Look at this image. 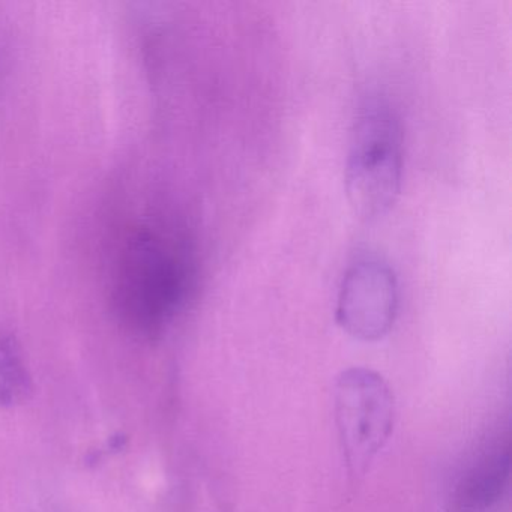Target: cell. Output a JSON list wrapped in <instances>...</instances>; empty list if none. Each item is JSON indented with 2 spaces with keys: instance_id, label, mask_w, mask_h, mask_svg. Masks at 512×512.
Instances as JSON below:
<instances>
[{
  "instance_id": "5",
  "label": "cell",
  "mask_w": 512,
  "mask_h": 512,
  "mask_svg": "<svg viewBox=\"0 0 512 512\" xmlns=\"http://www.w3.org/2000/svg\"><path fill=\"white\" fill-rule=\"evenodd\" d=\"M511 473L509 446L481 455L455 485L451 512H485L505 493Z\"/></svg>"
},
{
  "instance_id": "7",
  "label": "cell",
  "mask_w": 512,
  "mask_h": 512,
  "mask_svg": "<svg viewBox=\"0 0 512 512\" xmlns=\"http://www.w3.org/2000/svg\"><path fill=\"white\" fill-rule=\"evenodd\" d=\"M10 61V43H8L4 29L0 28V92H2V86L5 85V80H7Z\"/></svg>"
},
{
  "instance_id": "4",
  "label": "cell",
  "mask_w": 512,
  "mask_h": 512,
  "mask_svg": "<svg viewBox=\"0 0 512 512\" xmlns=\"http://www.w3.org/2000/svg\"><path fill=\"white\" fill-rule=\"evenodd\" d=\"M398 302L394 269L379 259L358 260L349 266L338 290V325L358 340H382L394 326Z\"/></svg>"
},
{
  "instance_id": "2",
  "label": "cell",
  "mask_w": 512,
  "mask_h": 512,
  "mask_svg": "<svg viewBox=\"0 0 512 512\" xmlns=\"http://www.w3.org/2000/svg\"><path fill=\"white\" fill-rule=\"evenodd\" d=\"M403 130L382 98L361 104L346 161V193L356 217L379 220L395 205L403 181Z\"/></svg>"
},
{
  "instance_id": "1",
  "label": "cell",
  "mask_w": 512,
  "mask_h": 512,
  "mask_svg": "<svg viewBox=\"0 0 512 512\" xmlns=\"http://www.w3.org/2000/svg\"><path fill=\"white\" fill-rule=\"evenodd\" d=\"M184 236L148 217L122 230L109 262L110 304L136 337L157 340L182 313L194 287Z\"/></svg>"
},
{
  "instance_id": "3",
  "label": "cell",
  "mask_w": 512,
  "mask_h": 512,
  "mask_svg": "<svg viewBox=\"0 0 512 512\" xmlns=\"http://www.w3.org/2000/svg\"><path fill=\"white\" fill-rule=\"evenodd\" d=\"M394 397L376 371L350 368L335 385V416L347 470L362 478L394 428Z\"/></svg>"
},
{
  "instance_id": "6",
  "label": "cell",
  "mask_w": 512,
  "mask_h": 512,
  "mask_svg": "<svg viewBox=\"0 0 512 512\" xmlns=\"http://www.w3.org/2000/svg\"><path fill=\"white\" fill-rule=\"evenodd\" d=\"M34 392V379L22 344L10 331H0V406H22Z\"/></svg>"
}]
</instances>
